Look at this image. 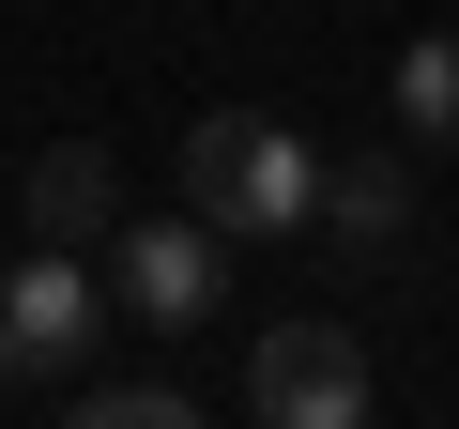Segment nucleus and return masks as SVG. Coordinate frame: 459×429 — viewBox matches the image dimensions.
<instances>
[{"label":"nucleus","instance_id":"obj_1","mask_svg":"<svg viewBox=\"0 0 459 429\" xmlns=\"http://www.w3.org/2000/svg\"><path fill=\"white\" fill-rule=\"evenodd\" d=\"M184 199L214 214L230 246H291L322 214V153L276 123V108H199L184 123Z\"/></svg>","mask_w":459,"mask_h":429},{"label":"nucleus","instance_id":"obj_2","mask_svg":"<svg viewBox=\"0 0 459 429\" xmlns=\"http://www.w3.org/2000/svg\"><path fill=\"white\" fill-rule=\"evenodd\" d=\"M214 276H230V231H214L199 199L108 231V307H123L138 337H199V322H214Z\"/></svg>","mask_w":459,"mask_h":429},{"label":"nucleus","instance_id":"obj_3","mask_svg":"<svg viewBox=\"0 0 459 429\" xmlns=\"http://www.w3.org/2000/svg\"><path fill=\"white\" fill-rule=\"evenodd\" d=\"M92 337H108V292H92L77 246H31L16 276H0V368H16V383H77Z\"/></svg>","mask_w":459,"mask_h":429},{"label":"nucleus","instance_id":"obj_4","mask_svg":"<svg viewBox=\"0 0 459 429\" xmlns=\"http://www.w3.org/2000/svg\"><path fill=\"white\" fill-rule=\"evenodd\" d=\"M246 414H261V429H352V414H368V337H352V322H261Z\"/></svg>","mask_w":459,"mask_h":429},{"label":"nucleus","instance_id":"obj_5","mask_svg":"<svg viewBox=\"0 0 459 429\" xmlns=\"http://www.w3.org/2000/svg\"><path fill=\"white\" fill-rule=\"evenodd\" d=\"M108 199H123V184H108V138H47V153H31V184H16V214H31V246H77V261H92V246L123 231Z\"/></svg>","mask_w":459,"mask_h":429},{"label":"nucleus","instance_id":"obj_6","mask_svg":"<svg viewBox=\"0 0 459 429\" xmlns=\"http://www.w3.org/2000/svg\"><path fill=\"white\" fill-rule=\"evenodd\" d=\"M307 231H337V246H398V231H413V153H337Z\"/></svg>","mask_w":459,"mask_h":429},{"label":"nucleus","instance_id":"obj_7","mask_svg":"<svg viewBox=\"0 0 459 429\" xmlns=\"http://www.w3.org/2000/svg\"><path fill=\"white\" fill-rule=\"evenodd\" d=\"M199 414V383H169V368H77V429H184Z\"/></svg>","mask_w":459,"mask_h":429},{"label":"nucleus","instance_id":"obj_8","mask_svg":"<svg viewBox=\"0 0 459 429\" xmlns=\"http://www.w3.org/2000/svg\"><path fill=\"white\" fill-rule=\"evenodd\" d=\"M398 138H459V31L398 47Z\"/></svg>","mask_w":459,"mask_h":429},{"label":"nucleus","instance_id":"obj_9","mask_svg":"<svg viewBox=\"0 0 459 429\" xmlns=\"http://www.w3.org/2000/svg\"><path fill=\"white\" fill-rule=\"evenodd\" d=\"M0 398H16V368H0Z\"/></svg>","mask_w":459,"mask_h":429}]
</instances>
